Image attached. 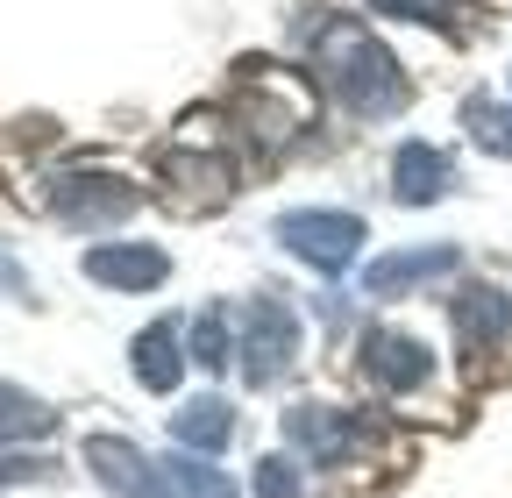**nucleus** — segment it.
Here are the masks:
<instances>
[{
  "label": "nucleus",
  "instance_id": "obj_1",
  "mask_svg": "<svg viewBox=\"0 0 512 498\" xmlns=\"http://www.w3.org/2000/svg\"><path fill=\"white\" fill-rule=\"evenodd\" d=\"M313 72L349 114H399L406 107V72L356 15H335L313 29Z\"/></svg>",
  "mask_w": 512,
  "mask_h": 498
},
{
  "label": "nucleus",
  "instance_id": "obj_2",
  "mask_svg": "<svg viewBox=\"0 0 512 498\" xmlns=\"http://www.w3.org/2000/svg\"><path fill=\"white\" fill-rule=\"evenodd\" d=\"M271 235L292 249L299 264H313L320 278L349 271L356 249H363V221H356V214H335V207H292V214H278Z\"/></svg>",
  "mask_w": 512,
  "mask_h": 498
},
{
  "label": "nucleus",
  "instance_id": "obj_3",
  "mask_svg": "<svg viewBox=\"0 0 512 498\" xmlns=\"http://www.w3.org/2000/svg\"><path fill=\"white\" fill-rule=\"evenodd\" d=\"M235 356H242V378L264 392V385H278L285 370L299 363V321H292V306H285V292H264L242 314V342H235Z\"/></svg>",
  "mask_w": 512,
  "mask_h": 498
},
{
  "label": "nucleus",
  "instance_id": "obj_4",
  "mask_svg": "<svg viewBox=\"0 0 512 498\" xmlns=\"http://www.w3.org/2000/svg\"><path fill=\"white\" fill-rule=\"evenodd\" d=\"M143 207V185H128L114 171H64L50 178V214L72 221V228H114Z\"/></svg>",
  "mask_w": 512,
  "mask_h": 498
},
{
  "label": "nucleus",
  "instance_id": "obj_5",
  "mask_svg": "<svg viewBox=\"0 0 512 498\" xmlns=\"http://www.w3.org/2000/svg\"><path fill=\"white\" fill-rule=\"evenodd\" d=\"M285 442L299 449V456H313L320 470H335V463H349L356 449H363V420L356 413H342V406H292L285 413Z\"/></svg>",
  "mask_w": 512,
  "mask_h": 498
},
{
  "label": "nucleus",
  "instance_id": "obj_6",
  "mask_svg": "<svg viewBox=\"0 0 512 498\" xmlns=\"http://www.w3.org/2000/svg\"><path fill=\"white\" fill-rule=\"evenodd\" d=\"M356 363H363V378H370L377 392H420V385L434 378V349L413 342V335H399V328H370Z\"/></svg>",
  "mask_w": 512,
  "mask_h": 498
},
{
  "label": "nucleus",
  "instance_id": "obj_7",
  "mask_svg": "<svg viewBox=\"0 0 512 498\" xmlns=\"http://www.w3.org/2000/svg\"><path fill=\"white\" fill-rule=\"evenodd\" d=\"M86 470H93L114 498H171V491H164V470H157L136 442H121V434H93V442H86Z\"/></svg>",
  "mask_w": 512,
  "mask_h": 498
},
{
  "label": "nucleus",
  "instance_id": "obj_8",
  "mask_svg": "<svg viewBox=\"0 0 512 498\" xmlns=\"http://www.w3.org/2000/svg\"><path fill=\"white\" fill-rule=\"evenodd\" d=\"M79 271L93 285H114V292H150V285L171 278V257L150 249V242H93L86 257H79Z\"/></svg>",
  "mask_w": 512,
  "mask_h": 498
},
{
  "label": "nucleus",
  "instance_id": "obj_9",
  "mask_svg": "<svg viewBox=\"0 0 512 498\" xmlns=\"http://www.w3.org/2000/svg\"><path fill=\"white\" fill-rule=\"evenodd\" d=\"M463 257H456V242H427V249H392V257H377L370 271H363V292L370 299H399V292H413V285H427V278H448Z\"/></svg>",
  "mask_w": 512,
  "mask_h": 498
},
{
  "label": "nucleus",
  "instance_id": "obj_10",
  "mask_svg": "<svg viewBox=\"0 0 512 498\" xmlns=\"http://www.w3.org/2000/svg\"><path fill=\"white\" fill-rule=\"evenodd\" d=\"M448 185H456V157L434 143H399L392 150V200L399 207H434Z\"/></svg>",
  "mask_w": 512,
  "mask_h": 498
},
{
  "label": "nucleus",
  "instance_id": "obj_11",
  "mask_svg": "<svg viewBox=\"0 0 512 498\" xmlns=\"http://www.w3.org/2000/svg\"><path fill=\"white\" fill-rule=\"evenodd\" d=\"M448 314H456V335H463V349H491L498 335H505V321H512V306H505V292H491V285H463L456 299H448Z\"/></svg>",
  "mask_w": 512,
  "mask_h": 498
},
{
  "label": "nucleus",
  "instance_id": "obj_12",
  "mask_svg": "<svg viewBox=\"0 0 512 498\" xmlns=\"http://www.w3.org/2000/svg\"><path fill=\"white\" fill-rule=\"evenodd\" d=\"M171 434H178V449H228V434H235V406L228 399H192L171 413Z\"/></svg>",
  "mask_w": 512,
  "mask_h": 498
},
{
  "label": "nucleus",
  "instance_id": "obj_13",
  "mask_svg": "<svg viewBox=\"0 0 512 498\" xmlns=\"http://www.w3.org/2000/svg\"><path fill=\"white\" fill-rule=\"evenodd\" d=\"M164 185H192L178 207H221L235 193V178H228L221 157H164Z\"/></svg>",
  "mask_w": 512,
  "mask_h": 498
},
{
  "label": "nucleus",
  "instance_id": "obj_14",
  "mask_svg": "<svg viewBox=\"0 0 512 498\" xmlns=\"http://www.w3.org/2000/svg\"><path fill=\"white\" fill-rule=\"evenodd\" d=\"M178 370H185L178 328H171V321L143 328V335H136V385H150V392H171V385H178Z\"/></svg>",
  "mask_w": 512,
  "mask_h": 498
},
{
  "label": "nucleus",
  "instance_id": "obj_15",
  "mask_svg": "<svg viewBox=\"0 0 512 498\" xmlns=\"http://www.w3.org/2000/svg\"><path fill=\"white\" fill-rule=\"evenodd\" d=\"M57 427V413L43 399H29L22 385H0V442H43Z\"/></svg>",
  "mask_w": 512,
  "mask_h": 498
},
{
  "label": "nucleus",
  "instance_id": "obj_16",
  "mask_svg": "<svg viewBox=\"0 0 512 498\" xmlns=\"http://www.w3.org/2000/svg\"><path fill=\"white\" fill-rule=\"evenodd\" d=\"M157 470H164V491L171 498H235V484L214 463H200V456H164Z\"/></svg>",
  "mask_w": 512,
  "mask_h": 498
},
{
  "label": "nucleus",
  "instance_id": "obj_17",
  "mask_svg": "<svg viewBox=\"0 0 512 498\" xmlns=\"http://www.w3.org/2000/svg\"><path fill=\"white\" fill-rule=\"evenodd\" d=\"M235 321H228V306H207L200 321H192V363H207V370H221V363H235Z\"/></svg>",
  "mask_w": 512,
  "mask_h": 498
},
{
  "label": "nucleus",
  "instance_id": "obj_18",
  "mask_svg": "<svg viewBox=\"0 0 512 498\" xmlns=\"http://www.w3.org/2000/svg\"><path fill=\"white\" fill-rule=\"evenodd\" d=\"M463 121H470V136H477L491 157H512V107H498V100H470Z\"/></svg>",
  "mask_w": 512,
  "mask_h": 498
},
{
  "label": "nucleus",
  "instance_id": "obj_19",
  "mask_svg": "<svg viewBox=\"0 0 512 498\" xmlns=\"http://www.w3.org/2000/svg\"><path fill=\"white\" fill-rule=\"evenodd\" d=\"M256 498H306V477L292 456H264L256 463Z\"/></svg>",
  "mask_w": 512,
  "mask_h": 498
},
{
  "label": "nucleus",
  "instance_id": "obj_20",
  "mask_svg": "<svg viewBox=\"0 0 512 498\" xmlns=\"http://www.w3.org/2000/svg\"><path fill=\"white\" fill-rule=\"evenodd\" d=\"M370 8L399 22H448V0H370Z\"/></svg>",
  "mask_w": 512,
  "mask_h": 498
},
{
  "label": "nucleus",
  "instance_id": "obj_21",
  "mask_svg": "<svg viewBox=\"0 0 512 498\" xmlns=\"http://www.w3.org/2000/svg\"><path fill=\"white\" fill-rule=\"evenodd\" d=\"M43 477V463H22V456H0V484H29Z\"/></svg>",
  "mask_w": 512,
  "mask_h": 498
},
{
  "label": "nucleus",
  "instance_id": "obj_22",
  "mask_svg": "<svg viewBox=\"0 0 512 498\" xmlns=\"http://www.w3.org/2000/svg\"><path fill=\"white\" fill-rule=\"evenodd\" d=\"M15 285H22V271H15V264H0V292H15Z\"/></svg>",
  "mask_w": 512,
  "mask_h": 498
}]
</instances>
